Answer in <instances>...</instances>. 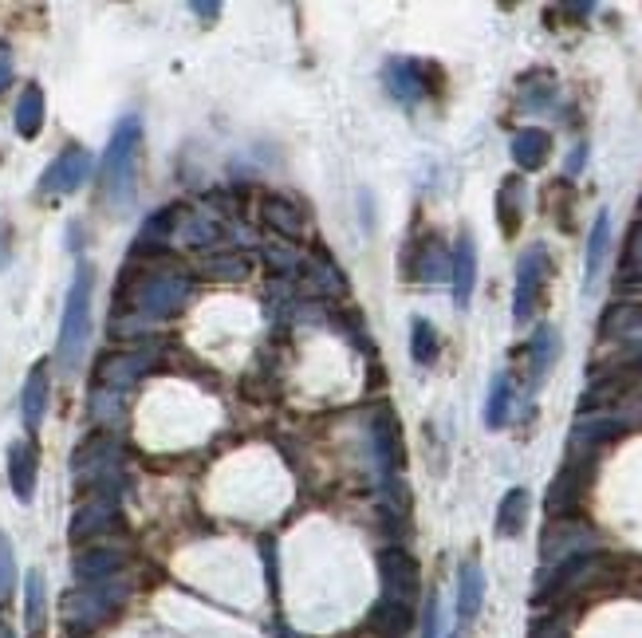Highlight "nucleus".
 <instances>
[{
    "label": "nucleus",
    "mask_w": 642,
    "mask_h": 638,
    "mask_svg": "<svg viewBox=\"0 0 642 638\" xmlns=\"http://www.w3.org/2000/svg\"><path fill=\"white\" fill-rule=\"evenodd\" d=\"M379 575H383L386 599H398V603L414 599V591H418V564H414L410 552H402V548L379 552Z\"/></svg>",
    "instance_id": "9d476101"
},
{
    "label": "nucleus",
    "mask_w": 642,
    "mask_h": 638,
    "mask_svg": "<svg viewBox=\"0 0 642 638\" xmlns=\"http://www.w3.org/2000/svg\"><path fill=\"white\" fill-rule=\"evenodd\" d=\"M528 509H532V493H528L524 485L509 489V493L501 497V505H497V536H501V540L520 536L524 524H528Z\"/></svg>",
    "instance_id": "412c9836"
},
{
    "label": "nucleus",
    "mask_w": 642,
    "mask_h": 638,
    "mask_svg": "<svg viewBox=\"0 0 642 638\" xmlns=\"http://www.w3.org/2000/svg\"><path fill=\"white\" fill-rule=\"evenodd\" d=\"M193 12H197V16H205V20H213V16L221 12V4H205V0H193Z\"/></svg>",
    "instance_id": "c9c22d12"
},
{
    "label": "nucleus",
    "mask_w": 642,
    "mask_h": 638,
    "mask_svg": "<svg viewBox=\"0 0 642 638\" xmlns=\"http://www.w3.org/2000/svg\"><path fill=\"white\" fill-rule=\"evenodd\" d=\"M48 394H52V379H48V363H36L24 379L20 390V418H24V430L36 434L44 426V414H48Z\"/></svg>",
    "instance_id": "4468645a"
},
{
    "label": "nucleus",
    "mask_w": 642,
    "mask_h": 638,
    "mask_svg": "<svg viewBox=\"0 0 642 638\" xmlns=\"http://www.w3.org/2000/svg\"><path fill=\"white\" fill-rule=\"evenodd\" d=\"M583 162H587V146L579 142L576 150H572V162H568V178H576L579 170H583Z\"/></svg>",
    "instance_id": "f704fd0d"
},
{
    "label": "nucleus",
    "mask_w": 642,
    "mask_h": 638,
    "mask_svg": "<svg viewBox=\"0 0 642 638\" xmlns=\"http://www.w3.org/2000/svg\"><path fill=\"white\" fill-rule=\"evenodd\" d=\"M426 638H438V599L430 595V607H426Z\"/></svg>",
    "instance_id": "72a5a7b5"
},
{
    "label": "nucleus",
    "mask_w": 642,
    "mask_h": 638,
    "mask_svg": "<svg viewBox=\"0 0 642 638\" xmlns=\"http://www.w3.org/2000/svg\"><path fill=\"white\" fill-rule=\"evenodd\" d=\"M44 611H48V595H44V572L32 568L24 575V623H28V635L40 638L44 635Z\"/></svg>",
    "instance_id": "5701e85b"
},
{
    "label": "nucleus",
    "mask_w": 642,
    "mask_h": 638,
    "mask_svg": "<svg viewBox=\"0 0 642 638\" xmlns=\"http://www.w3.org/2000/svg\"><path fill=\"white\" fill-rule=\"evenodd\" d=\"M450 638H457V635H450Z\"/></svg>",
    "instance_id": "4c0bfd02"
},
{
    "label": "nucleus",
    "mask_w": 642,
    "mask_h": 638,
    "mask_svg": "<svg viewBox=\"0 0 642 638\" xmlns=\"http://www.w3.org/2000/svg\"><path fill=\"white\" fill-rule=\"evenodd\" d=\"M485 603V568L477 560H465L457 568V619H477Z\"/></svg>",
    "instance_id": "6ab92c4d"
},
{
    "label": "nucleus",
    "mask_w": 642,
    "mask_h": 638,
    "mask_svg": "<svg viewBox=\"0 0 642 638\" xmlns=\"http://www.w3.org/2000/svg\"><path fill=\"white\" fill-rule=\"evenodd\" d=\"M0 638H12V631H0Z\"/></svg>",
    "instance_id": "e433bc0d"
},
{
    "label": "nucleus",
    "mask_w": 642,
    "mask_h": 638,
    "mask_svg": "<svg viewBox=\"0 0 642 638\" xmlns=\"http://www.w3.org/2000/svg\"><path fill=\"white\" fill-rule=\"evenodd\" d=\"M591 473H595V453H568L560 473L552 477L548 485V497H544V509L548 516H568L579 509L587 485H591Z\"/></svg>",
    "instance_id": "423d86ee"
},
{
    "label": "nucleus",
    "mask_w": 642,
    "mask_h": 638,
    "mask_svg": "<svg viewBox=\"0 0 642 638\" xmlns=\"http://www.w3.org/2000/svg\"><path fill=\"white\" fill-rule=\"evenodd\" d=\"M264 217H268V225H272L276 233H284V237H304V209H296L292 201L268 197V201H264Z\"/></svg>",
    "instance_id": "cd10ccee"
},
{
    "label": "nucleus",
    "mask_w": 642,
    "mask_h": 638,
    "mask_svg": "<svg viewBox=\"0 0 642 638\" xmlns=\"http://www.w3.org/2000/svg\"><path fill=\"white\" fill-rule=\"evenodd\" d=\"M205 268H209L213 276L237 280V276H245V272H249V260H245L241 253H213V256H205Z\"/></svg>",
    "instance_id": "c756f323"
},
{
    "label": "nucleus",
    "mask_w": 642,
    "mask_h": 638,
    "mask_svg": "<svg viewBox=\"0 0 642 638\" xmlns=\"http://www.w3.org/2000/svg\"><path fill=\"white\" fill-rule=\"evenodd\" d=\"M190 296V276L182 268H154V272H127L119 292V312H111V335L130 339L150 323L174 316Z\"/></svg>",
    "instance_id": "f257e3e1"
},
{
    "label": "nucleus",
    "mask_w": 642,
    "mask_h": 638,
    "mask_svg": "<svg viewBox=\"0 0 642 638\" xmlns=\"http://www.w3.org/2000/svg\"><path fill=\"white\" fill-rule=\"evenodd\" d=\"M414 615H410V603H398V599H383L375 611H371V627L386 638H398L410 631Z\"/></svg>",
    "instance_id": "a878e982"
},
{
    "label": "nucleus",
    "mask_w": 642,
    "mask_h": 638,
    "mask_svg": "<svg viewBox=\"0 0 642 638\" xmlns=\"http://www.w3.org/2000/svg\"><path fill=\"white\" fill-rule=\"evenodd\" d=\"M509 414H513V379H509V375H497V379L489 383V402H485V426H489V430H505Z\"/></svg>",
    "instance_id": "bb28decb"
},
{
    "label": "nucleus",
    "mask_w": 642,
    "mask_h": 638,
    "mask_svg": "<svg viewBox=\"0 0 642 638\" xmlns=\"http://www.w3.org/2000/svg\"><path fill=\"white\" fill-rule=\"evenodd\" d=\"M513 162L516 170H524V174H536V170H544L548 166V158H552V134L540 127H524L513 134Z\"/></svg>",
    "instance_id": "f3484780"
},
{
    "label": "nucleus",
    "mask_w": 642,
    "mask_h": 638,
    "mask_svg": "<svg viewBox=\"0 0 642 638\" xmlns=\"http://www.w3.org/2000/svg\"><path fill=\"white\" fill-rule=\"evenodd\" d=\"M548 276H552V260H548L544 245H532L528 253L516 260V288H513L516 327H524L528 319L536 316V308L544 300V288H548Z\"/></svg>",
    "instance_id": "39448f33"
},
{
    "label": "nucleus",
    "mask_w": 642,
    "mask_h": 638,
    "mask_svg": "<svg viewBox=\"0 0 642 638\" xmlns=\"http://www.w3.org/2000/svg\"><path fill=\"white\" fill-rule=\"evenodd\" d=\"M115 520H119L115 497H91L87 505H79V509H75L67 536H71V544H83V540H91V536H103Z\"/></svg>",
    "instance_id": "2eb2a0df"
},
{
    "label": "nucleus",
    "mask_w": 642,
    "mask_h": 638,
    "mask_svg": "<svg viewBox=\"0 0 642 638\" xmlns=\"http://www.w3.org/2000/svg\"><path fill=\"white\" fill-rule=\"evenodd\" d=\"M450 280H453V300L457 308H469L473 300V288H477V245H473V233L461 229L457 237V249L450 256Z\"/></svg>",
    "instance_id": "ddd939ff"
},
{
    "label": "nucleus",
    "mask_w": 642,
    "mask_h": 638,
    "mask_svg": "<svg viewBox=\"0 0 642 638\" xmlns=\"http://www.w3.org/2000/svg\"><path fill=\"white\" fill-rule=\"evenodd\" d=\"M138 146H142V123H138V115H127L115 134H111V142H107V150H103V193L115 201V205H127L130 197H134V162H138Z\"/></svg>",
    "instance_id": "7ed1b4c3"
},
{
    "label": "nucleus",
    "mask_w": 642,
    "mask_h": 638,
    "mask_svg": "<svg viewBox=\"0 0 642 638\" xmlns=\"http://www.w3.org/2000/svg\"><path fill=\"white\" fill-rule=\"evenodd\" d=\"M556 359H560V331L552 323H540L532 331V339H528V383H544L548 371L556 367Z\"/></svg>",
    "instance_id": "dca6fc26"
},
{
    "label": "nucleus",
    "mask_w": 642,
    "mask_h": 638,
    "mask_svg": "<svg viewBox=\"0 0 642 638\" xmlns=\"http://www.w3.org/2000/svg\"><path fill=\"white\" fill-rule=\"evenodd\" d=\"M119 568V552H111V548H99V552H87V556H79L75 560V572L79 575H107Z\"/></svg>",
    "instance_id": "c85d7f7f"
},
{
    "label": "nucleus",
    "mask_w": 642,
    "mask_h": 638,
    "mask_svg": "<svg viewBox=\"0 0 642 638\" xmlns=\"http://www.w3.org/2000/svg\"><path fill=\"white\" fill-rule=\"evenodd\" d=\"M442 351V339H438V327L430 323L426 316H414L410 319V359L418 367H430Z\"/></svg>",
    "instance_id": "393cba45"
},
{
    "label": "nucleus",
    "mask_w": 642,
    "mask_h": 638,
    "mask_svg": "<svg viewBox=\"0 0 642 638\" xmlns=\"http://www.w3.org/2000/svg\"><path fill=\"white\" fill-rule=\"evenodd\" d=\"M611 249V213L599 209L595 221H591V233H587V256H583V292H595V280L603 272V260Z\"/></svg>",
    "instance_id": "a211bd4d"
},
{
    "label": "nucleus",
    "mask_w": 642,
    "mask_h": 638,
    "mask_svg": "<svg viewBox=\"0 0 642 638\" xmlns=\"http://www.w3.org/2000/svg\"><path fill=\"white\" fill-rule=\"evenodd\" d=\"M497 225L505 237H516L524 225V178L520 174H509L497 190Z\"/></svg>",
    "instance_id": "aec40b11"
},
{
    "label": "nucleus",
    "mask_w": 642,
    "mask_h": 638,
    "mask_svg": "<svg viewBox=\"0 0 642 638\" xmlns=\"http://www.w3.org/2000/svg\"><path fill=\"white\" fill-rule=\"evenodd\" d=\"M44 130V91L36 83H28L16 99V134L20 138H36Z\"/></svg>",
    "instance_id": "b1692460"
},
{
    "label": "nucleus",
    "mask_w": 642,
    "mask_h": 638,
    "mask_svg": "<svg viewBox=\"0 0 642 638\" xmlns=\"http://www.w3.org/2000/svg\"><path fill=\"white\" fill-rule=\"evenodd\" d=\"M36 473H40V453L32 442H12L8 446V485L20 505H32L36 497Z\"/></svg>",
    "instance_id": "9b49d317"
},
{
    "label": "nucleus",
    "mask_w": 642,
    "mask_h": 638,
    "mask_svg": "<svg viewBox=\"0 0 642 638\" xmlns=\"http://www.w3.org/2000/svg\"><path fill=\"white\" fill-rule=\"evenodd\" d=\"M115 473H119V446L103 430H95L87 442H79L75 453H71V477H75V489H83V493L115 497L111 493Z\"/></svg>",
    "instance_id": "20e7f679"
},
{
    "label": "nucleus",
    "mask_w": 642,
    "mask_h": 638,
    "mask_svg": "<svg viewBox=\"0 0 642 638\" xmlns=\"http://www.w3.org/2000/svg\"><path fill=\"white\" fill-rule=\"evenodd\" d=\"M410 276H414V280H426V284H434V280L450 276V256H446V249H442V241H438V237L418 241V249H414V256H410Z\"/></svg>",
    "instance_id": "4be33fe9"
},
{
    "label": "nucleus",
    "mask_w": 642,
    "mask_h": 638,
    "mask_svg": "<svg viewBox=\"0 0 642 638\" xmlns=\"http://www.w3.org/2000/svg\"><path fill=\"white\" fill-rule=\"evenodd\" d=\"M91 296H95V268L83 260L75 268L71 288H67L64 323H60V343H56V359H60V367L67 375L79 371L87 339H91Z\"/></svg>",
    "instance_id": "f03ea898"
},
{
    "label": "nucleus",
    "mask_w": 642,
    "mask_h": 638,
    "mask_svg": "<svg viewBox=\"0 0 642 638\" xmlns=\"http://www.w3.org/2000/svg\"><path fill=\"white\" fill-rule=\"evenodd\" d=\"M528 638H568V631L556 619H540V623H532V635Z\"/></svg>",
    "instance_id": "2f4dec72"
},
{
    "label": "nucleus",
    "mask_w": 642,
    "mask_h": 638,
    "mask_svg": "<svg viewBox=\"0 0 642 638\" xmlns=\"http://www.w3.org/2000/svg\"><path fill=\"white\" fill-rule=\"evenodd\" d=\"M12 83V48L8 44H0V91Z\"/></svg>",
    "instance_id": "473e14b6"
},
{
    "label": "nucleus",
    "mask_w": 642,
    "mask_h": 638,
    "mask_svg": "<svg viewBox=\"0 0 642 638\" xmlns=\"http://www.w3.org/2000/svg\"><path fill=\"white\" fill-rule=\"evenodd\" d=\"M16 587V556H12V540L0 532V595H8Z\"/></svg>",
    "instance_id": "7c9ffc66"
},
{
    "label": "nucleus",
    "mask_w": 642,
    "mask_h": 638,
    "mask_svg": "<svg viewBox=\"0 0 642 638\" xmlns=\"http://www.w3.org/2000/svg\"><path fill=\"white\" fill-rule=\"evenodd\" d=\"M367 438H371V453H375V465L383 473L386 489H394V477L402 473V430H398V418L390 406H379L371 414Z\"/></svg>",
    "instance_id": "6e6552de"
},
{
    "label": "nucleus",
    "mask_w": 642,
    "mask_h": 638,
    "mask_svg": "<svg viewBox=\"0 0 642 638\" xmlns=\"http://www.w3.org/2000/svg\"><path fill=\"white\" fill-rule=\"evenodd\" d=\"M442 71L434 64H426V60H386L383 67V83L386 91H390V99H398V103H418V99H426L430 91H438L442 83Z\"/></svg>",
    "instance_id": "0eeeda50"
},
{
    "label": "nucleus",
    "mask_w": 642,
    "mask_h": 638,
    "mask_svg": "<svg viewBox=\"0 0 642 638\" xmlns=\"http://www.w3.org/2000/svg\"><path fill=\"white\" fill-rule=\"evenodd\" d=\"M150 371V355L146 351H123V355H107L103 363H99V383L95 390H127L134 386L142 375Z\"/></svg>",
    "instance_id": "f8f14e48"
},
{
    "label": "nucleus",
    "mask_w": 642,
    "mask_h": 638,
    "mask_svg": "<svg viewBox=\"0 0 642 638\" xmlns=\"http://www.w3.org/2000/svg\"><path fill=\"white\" fill-rule=\"evenodd\" d=\"M91 178V154L83 146H64L40 174V193H75Z\"/></svg>",
    "instance_id": "1a4fd4ad"
}]
</instances>
